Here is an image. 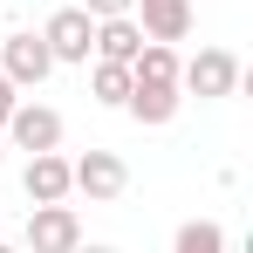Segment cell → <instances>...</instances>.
Returning a JSON list of instances; mask_svg holds the SVG:
<instances>
[{
  "mask_svg": "<svg viewBox=\"0 0 253 253\" xmlns=\"http://www.w3.org/2000/svg\"><path fill=\"white\" fill-rule=\"evenodd\" d=\"M137 48H144V28H137L130 14L96 21V42H89V55H96V62H137Z\"/></svg>",
  "mask_w": 253,
  "mask_h": 253,
  "instance_id": "10",
  "label": "cell"
},
{
  "mask_svg": "<svg viewBox=\"0 0 253 253\" xmlns=\"http://www.w3.org/2000/svg\"><path fill=\"white\" fill-rule=\"evenodd\" d=\"M0 158H7V144H0Z\"/></svg>",
  "mask_w": 253,
  "mask_h": 253,
  "instance_id": "18",
  "label": "cell"
},
{
  "mask_svg": "<svg viewBox=\"0 0 253 253\" xmlns=\"http://www.w3.org/2000/svg\"><path fill=\"white\" fill-rule=\"evenodd\" d=\"M130 21L144 42H185L192 35V0H130Z\"/></svg>",
  "mask_w": 253,
  "mask_h": 253,
  "instance_id": "8",
  "label": "cell"
},
{
  "mask_svg": "<svg viewBox=\"0 0 253 253\" xmlns=\"http://www.w3.org/2000/svg\"><path fill=\"white\" fill-rule=\"evenodd\" d=\"M42 42H48V55H55V69H62V62H69V69H89L96 21H89L83 7H55V14H48V28H42Z\"/></svg>",
  "mask_w": 253,
  "mask_h": 253,
  "instance_id": "5",
  "label": "cell"
},
{
  "mask_svg": "<svg viewBox=\"0 0 253 253\" xmlns=\"http://www.w3.org/2000/svg\"><path fill=\"white\" fill-rule=\"evenodd\" d=\"M0 76H7L14 89H42L48 76H55V55H48V42L35 35V28L0 35Z\"/></svg>",
  "mask_w": 253,
  "mask_h": 253,
  "instance_id": "2",
  "label": "cell"
},
{
  "mask_svg": "<svg viewBox=\"0 0 253 253\" xmlns=\"http://www.w3.org/2000/svg\"><path fill=\"white\" fill-rule=\"evenodd\" d=\"M89 96H96L103 110H124V96H130V62H96V69H89Z\"/></svg>",
  "mask_w": 253,
  "mask_h": 253,
  "instance_id": "11",
  "label": "cell"
},
{
  "mask_svg": "<svg viewBox=\"0 0 253 253\" xmlns=\"http://www.w3.org/2000/svg\"><path fill=\"white\" fill-rule=\"evenodd\" d=\"M7 144L14 151H62V110H48V103H14V117H7Z\"/></svg>",
  "mask_w": 253,
  "mask_h": 253,
  "instance_id": "6",
  "label": "cell"
},
{
  "mask_svg": "<svg viewBox=\"0 0 253 253\" xmlns=\"http://www.w3.org/2000/svg\"><path fill=\"white\" fill-rule=\"evenodd\" d=\"M69 192H83L89 206L124 199L130 192V165L117 158V151H83V158H69Z\"/></svg>",
  "mask_w": 253,
  "mask_h": 253,
  "instance_id": "3",
  "label": "cell"
},
{
  "mask_svg": "<svg viewBox=\"0 0 253 253\" xmlns=\"http://www.w3.org/2000/svg\"><path fill=\"white\" fill-rule=\"evenodd\" d=\"M178 89L199 96V103L233 96V89H240V55H233V48H199L192 62H178Z\"/></svg>",
  "mask_w": 253,
  "mask_h": 253,
  "instance_id": "1",
  "label": "cell"
},
{
  "mask_svg": "<svg viewBox=\"0 0 253 253\" xmlns=\"http://www.w3.org/2000/svg\"><path fill=\"white\" fill-rule=\"evenodd\" d=\"M83 247V219L76 206L62 199V206H28V247L21 253H76Z\"/></svg>",
  "mask_w": 253,
  "mask_h": 253,
  "instance_id": "4",
  "label": "cell"
},
{
  "mask_svg": "<svg viewBox=\"0 0 253 253\" xmlns=\"http://www.w3.org/2000/svg\"><path fill=\"white\" fill-rule=\"evenodd\" d=\"M0 253H21V247H7V240H0Z\"/></svg>",
  "mask_w": 253,
  "mask_h": 253,
  "instance_id": "17",
  "label": "cell"
},
{
  "mask_svg": "<svg viewBox=\"0 0 253 253\" xmlns=\"http://www.w3.org/2000/svg\"><path fill=\"white\" fill-rule=\"evenodd\" d=\"M21 192H28V206H62L69 199V158L62 151H35L28 171H21Z\"/></svg>",
  "mask_w": 253,
  "mask_h": 253,
  "instance_id": "9",
  "label": "cell"
},
{
  "mask_svg": "<svg viewBox=\"0 0 253 253\" xmlns=\"http://www.w3.org/2000/svg\"><path fill=\"white\" fill-rule=\"evenodd\" d=\"M76 253H117V247H76Z\"/></svg>",
  "mask_w": 253,
  "mask_h": 253,
  "instance_id": "16",
  "label": "cell"
},
{
  "mask_svg": "<svg viewBox=\"0 0 253 253\" xmlns=\"http://www.w3.org/2000/svg\"><path fill=\"white\" fill-rule=\"evenodd\" d=\"M89 21H117V14H130V0H76Z\"/></svg>",
  "mask_w": 253,
  "mask_h": 253,
  "instance_id": "14",
  "label": "cell"
},
{
  "mask_svg": "<svg viewBox=\"0 0 253 253\" xmlns=\"http://www.w3.org/2000/svg\"><path fill=\"white\" fill-rule=\"evenodd\" d=\"M124 110L137 117L144 130H165L178 110H185V89L178 83H151V76H130V96H124Z\"/></svg>",
  "mask_w": 253,
  "mask_h": 253,
  "instance_id": "7",
  "label": "cell"
},
{
  "mask_svg": "<svg viewBox=\"0 0 253 253\" xmlns=\"http://www.w3.org/2000/svg\"><path fill=\"white\" fill-rule=\"evenodd\" d=\"M130 76H151V83H178V48H171V42H144V48H137V62H130Z\"/></svg>",
  "mask_w": 253,
  "mask_h": 253,
  "instance_id": "13",
  "label": "cell"
},
{
  "mask_svg": "<svg viewBox=\"0 0 253 253\" xmlns=\"http://www.w3.org/2000/svg\"><path fill=\"white\" fill-rule=\"evenodd\" d=\"M171 253H226V226L219 219H185L178 240H171Z\"/></svg>",
  "mask_w": 253,
  "mask_h": 253,
  "instance_id": "12",
  "label": "cell"
},
{
  "mask_svg": "<svg viewBox=\"0 0 253 253\" xmlns=\"http://www.w3.org/2000/svg\"><path fill=\"white\" fill-rule=\"evenodd\" d=\"M14 103H21V89H14V83H7V76H0V124L14 117Z\"/></svg>",
  "mask_w": 253,
  "mask_h": 253,
  "instance_id": "15",
  "label": "cell"
}]
</instances>
